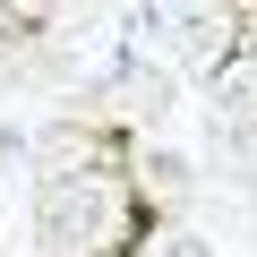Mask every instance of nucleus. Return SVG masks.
<instances>
[{
    "instance_id": "obj_1",
    "label": "nucleus",
    "mask_w": 257,
    "mask_h": 257,
    "mask_svg": "<svg viewBox=\"0 0 257 257\" xmlns=\"http://www.w3.org/2000/svg\"><path fill=\"white\" fill-rule=\"evenodd\" d=\"M103 223H111V189H94V180H69V189L43 197V240L52 248H86Z\"/></svg>"
},
{
    "instance_id": "obj_3",
    "label": "nucleus",
    "mask_w": 257,
    "mask_h": 257,
    "mask_svg": "<svg viewBox=\"0 0 257 257\" xmlns=\"http://www.w3.org/2000/svg\"><path fill=\"white\" fill-rule=\"evenodd\" d=\"M163 257H206V240H189V231H180V240H163Z\"/></svg>"
},
{
    "instance_id": "obj_2",
    "label": "nucleus",
    "mask_w": 257,
    "mask_h": 257,
    "mask_svg": "<svg viewBox=\"0 0 257 257\" xmlns=\"http://www.w3.org/2000/svg\"><path fill=\"white\" fill-rule=\"evenodd\" d=\"M180 52L189 60H214L223 52V18H180Z\"/></svg>"
}]
</instances>
